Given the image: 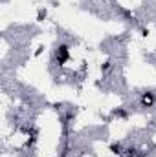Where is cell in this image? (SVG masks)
Returning a JSON list of instances; mask_svg holds the SVG:
<instances>
[{
	"label": "cell",
	"instance_id": "1",
	"mask_svg": "<svg viewBox=\"0 0 156 157\" xmlns=\"http://www.w3.org/2000/svg\"><path fill=\"white\" fill-rule=\"evenodd\" d=\"M55 59H57V64H59V66H64V64L70 60V49H68L66 44H61V46L57 48V51H55Z\"/></svg>",
	"mask_w": 156,
	"mask_h": 157
},
{
	"label": "cell",
	"instance_id": "2",
	"mask_svg": "<svg viewBox=\"0 0 156 157\" xmlns=\"http://www.w3.org/2000/svg\"><path fill=\"white\" fill-rule=\"evenodd\" d=\"M154 102H156V97H154V93H151V91H145V93L142 95V99H140V104H142L143 108H151Z\"/></svg>",
	"mask_w": 156,
	"mask_h": 157
},
{
	"label": "cell",
	"instance_id": "3",
	"mask_svg": "<svg viewBox=\"0 0 156 157\" xmlns=\"http://www.w3.org/2000/svg\"><path fill=\"white\" fill-rule=\"evenodd\" d=\"M44 17H46V11H42V9H40V11H39V20H42Z\"/></svg>",
	"mask_w": 156,
	"mask_h": 157
}]
</instances>
